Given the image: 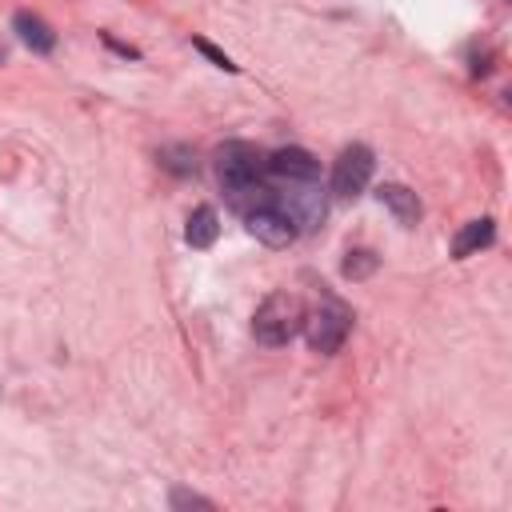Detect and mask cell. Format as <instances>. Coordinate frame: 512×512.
<instances>
[{
  "label": "cell",
  "instance_id": "8fae6325",
  "mask_svg": "<svg viewBox=\"0 0 512 512\" xmlns=\"http://www.w3.org/2000/svg\"><path fill=\"white\" fill-rule=\"evenodd\" d=\"M216 236H220V216H216V208L200 204V208L188 216L184 240H188L192 248H212V244H216Z\"/></svg>",
  "mask_w": 512,
  "mask_h": 512
},
{
  "label": "cell",
  "instance_id": "30bf717a",
  "mask_svg": "<svg viewBox=\"0 0 512 512\" xmlns=\"http://www.w3.org/2000/svg\"><path fill=\"white\" fill-rule=\"evenodd\" d=\"M376 196H380V204H384L404 228H412V224L420 220V200H416L412 188H404V184H380Z\"/></svg>",
  "mask_w": 512,
  "mask_h": 512
},
{
  "label": "cell",
  "instance_id": "8992f818",
  "mask_svg": "<svg viewBox=\"0 0 512 512\" xmlns=\"http://www.w3.org/2000/svg\"><path fill=\"white\" fill-rule=\"evenodd\" d=\"M244 224H248V232L260 240V244H268V248H288L300 232H296V224L268 200V204H260V208H252V212H244Z\"/></svg>",
  "mask_w": 512,
  "mask_h": 512
},
{
  "label": "cell",
  "instance_id": "6da1fadb",
  "mask_svg": "<svg viewBox=\"0 0 512 512\" xmlns=\"http://www.w3.org/2000/svg\"><path fill=\"white\" fill-rule=\"evenodd\" d=\"M216 176H220V188H224L228 204L240 216L272 200V188L264 184V152L248 140H228L216 152Z\"/></svg>",
  "mask_w": 512,
  "mask_h": 512
},
{
  "label": "cell",
  "instance_id": "4fadbf2b",
  "mask_svg": "<svg viewBox=\"0 0 512 512\" xmlns=\"http://www.w3.org/2000/svg\"><path fill=\"white\" fill-rule=\"evenodd\" d=\"M376 252H368V248H356V252H348V260H344V276L348 280H364V276H372L376 272Z\"/></svg>",
  "mask_w": 512,
  "mask_h": 512
},
{
  "label": "cell",
  "instance_id": "9a60e30c",
  "mask_svg": "<svg viewBox=\"0 0 512 512\" xmlns=\"http://www.w3.org/2000/svg\"><path fill=\"white\" fill-rule=\"evenodd\" d=\"M212 508V500H204V496H196V492H184V488H176L172 492V508Z\"/></svg>",
  "mask_w": 512,
  "mask_h": 512
},
{
  "label": "cell",
  "instance_id": "3957f363",
  "mask_svg": "<svg viewBox=\"0 0 512 512\" xmlns=\"http://www.w3.org/2000/svg\"><path fill=\"white\" fill-rule=\"evenodd\" d=\"M272 204L296 224V232H316L328 212L320 180H284V192H272Z\"/></svg>",
  "mask_w": 512,
  "mask_h": 512
},
{
  "label": "cell",
  "instance_id": "ba28073f",
  "mask_svg": "<svg viewBox=\"0 0 512 512\" xmlns=\"http://www.w3.org/2000/svg\"><path fill=\"white\" fill-rule=\"evenodd\" d=\"M492 240H496V220H492V216L468 220V224L456 232V240H452V256H456V260H468V256H476L480 248H488Z\"/></svg>",
  "mask_w": 512,
  "mask_h": 512
},
{
  "label": "cell",
  "instance_id": "5b68a950",
  "mask_svg": "<svg viewBox=\"0 0 512 512\" xmlns=\"http://www.w3.org/2000/svg\"><path fill=\"white\" fill-rule=\"evenodd\" d=\"M372 168H376L372 148H368V144H348V148L336 156V164H332V184H328L332 196H336V200H356V196L368 188Z\"/></svg>",
  "mask_w": 512,
  "mask_h": 512
},
{
  "label": "cell",
  "instance_id": "52a82bcc",
  "mask_svg": "<svg viewBox=\"0 0 512 512\" xmlns=\"http://www.w3.org/2000/svg\"><path fill=\"white\" fill-rule=\"evenodd\" d=\"M264 172H272L276 180H320V160L308 148H276L272 156H264Z\"/></svg>",
  "mask_w": 512,
  "mask_h": 512
},
{
  "label": "cell",
  "instance_id": "5bb4252c",
  "mask_svg": "<svg viewBox=\"0 0 512 512\" xmlns=\"http://www.w3.org/2000/svg\"><path fill=\"white\" fill-rule=\"evenodd\" d=\"M192 48H196V52H204V56H208L216 68H224V72H236V64H232V60H228V56H224V52H220L212 40H204V36H192Z\"/></svg>",
  "mask_w": 512,
  "mask_h": 512
},
{
  "label": "cell",
  "instance_id": "7a4b0ae2",
  "mask_svg": "<svg viewBox=\"0 0 512 512\" xmlns=\"http://www.w3.org/2000/svg\"><path fill=\"white\" fill-rule=\"evenodd\" d=\"M304 316L308 312H304V300L296 292H272V296H264V304L252 316V336L264 348H284L300 336Z\"/></svg>",
  "mask_w": 512,
  "mask_h": 512
},
{
  "label": "cell",
  "instance_id": "9c48e42d",
  "mask_svg": "<svg viewBox=\"0 0 512 512\" xmlns=\"http://www.w3.org/2000/svg\"><path fill=\"white\" fill-rule=\"evenodd\" d=\"M12 32L20 36V44H28V48L40 52V56H48V52L56 48V32H52L36 12H16V16H12Z\"/></svg>",
  "mask_w": 512,
  "mask_h": 512
},
{
  "label": "cell",
  "instance_id": "7c38bea8",
  "mask_svg": "<svg viewBox=\"0 0 512 512\" xmlns=\"http://www.w3.org/2000/svg\"><path fill=\"white\" fill-rule=\"evenodd\" d=\"M160 164L176 176H188V172H196V152L188 144H168V148H160Z\"/></svg>",
  "mask_w": 512,
  "mask_h": 512
},
{
  "label": "cell",
  "instance_id": "2e32d148",
  "mask_svg": "<svg viewBox=\"0 0 512 512\" xmlns=\"http://www.w3.org/2000/svg\"><path fill=\"white\" fill-rule=\"evenodd\" d=\"M0 60H4V44H0Z\"/></svg>",
  "mask_w": 512,
  "mask_h": 512
},
{
  "label": "cell",
  "instance_id": "277c9868",
  "mask_svg": "<svg viewBox=\"0 0 512 512\" xmlns=\"http://www.w3.org/2000/svg\"><path fill=\"white\" fill-rule=\"evenodd\" d=\"M304 340H308V348L312 352H320V356H332V352H340L344 348V340H348V332H352V312L340 304V300H324L320 308H312L308 316H304Z\"/></svg>",
  "mask_w": 512,
  "mask_h": 512
}]
</instances>
